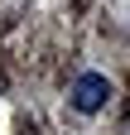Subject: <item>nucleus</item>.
Wrapping results in <instances>:
<instances>
[{
  "instance_id": "1",
  "label": "nucleus",
  "mask_w": 130,
  "mask_h": 135,
  "mask_svg": "<svg viewBox=\"0 0 130 135\" xmlns=\"http://www.w3.org/2000/svg\"><path fill=\"white\" fill-rule=\"evenodd\" d=\"M68 101H72V106L82 111V116L101 111L106 101H111V82H106V73H77V82H72Z\"/></svg>"
}]
</instances>
